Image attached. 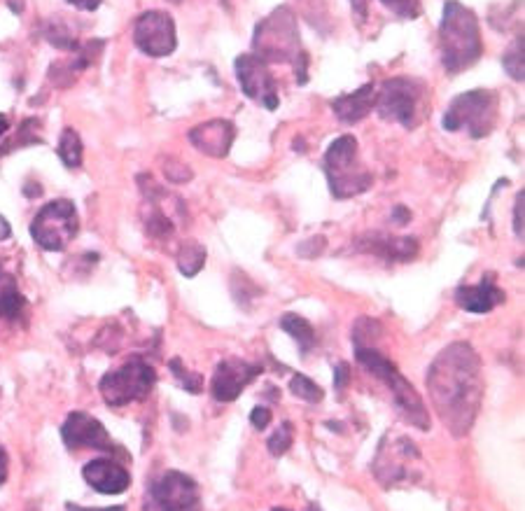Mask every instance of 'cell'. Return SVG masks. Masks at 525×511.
I'll use <instances>...</instances> for the list:
<instances>
[{"label":"cell","instance_id":"obj_1","mask_svg":"<svg viewBox=\"0 0 525 511\" xmlns=\"http://www.w3.org/2000/svg\"><path fill=\"white\" fill-rule=\"evenodd\" d=\"M425 383L441 423L453 437L469 434L483 399L481 357L476 350L465 341L451 343L434 357Z\"/></svg>","mask_w":525,"mask_h":511},{"label":"cell","instance_id":"obj_2","mask_svg":"<svg viewBox=\"0 0 525 511\" xmlns=\"http://www.w3.org/2000/svg\"><path fill=\"white\" fill-rule=\"evenodd\" d=\"M441 61L448 73H460L479 61L483 40L476 14L458 0H448L439 26Z\"/></svg>","mask_w":525,"mask_h":511},{"label":"cell","instance_id":"obj_3","mask_svg":"<svg viewBox=\"0 0 525 511\" xmlns=\"http://www.w3.org/2000/svg\"><path fill=\"white\" fill-rule=\"evenodd\" d=\"M252 47H255L257 59H262L264 63H294V68H297L294 73H299V82L304 84L308 80V56L301 49L297 19H294L290 7H278L269 17L259 21Z\"/></svg>","mask_w":525,"mask_h":511},{"label":"cell","instance_id":"obj_4","mask_svg":"<svg viewBox=\"0 0 525 511\" xmlns=\"http://www.w3.org/2000/svg\"><path fill=\"white\" fill-rule=\"evenodd\" d=\"M355 357L369 374L381 378V381L388 385L397 411L402 413L413 427H418V430H430V413H427L423 399H420L416 388L399 374V369L388 360V357L369 346H355Z\"/></svg>","mask_w":525,"mask_h":511},{"label":"cell","instance_id":"obj_5","mask_svg":"<svg viewBox=\"0 0 525 511\" xmlns=\"http://www.w3.org/2000/svg\"><path fill=\"white\" fill-rule=\"evenodd\" d=\"M325 171L329 189L336 199H350L367 192L371 187V173L357 157V140L353 136L336 138L325 154Z\"/></svg>","mask_w":525,"mask_h":511},{"label":"cell","instance_id":"obj_6","mask_svg":"<svg viewBox=\"0 0 525 511\" xmlns=\"http://www.w3.org/2000/svg\"><path fill=\"white\" fill-rule=\"evenodd\" d=\"M497 119V96L488 89L467 91L448 105L444 115L446 131L467 129L472 138H483L493 131Z\"/></svg>","mask_w":525,"mask_h":511},{"label":"cell","instance_id":"obj_7","mask_svg":"<svg viewBox=\"0 0 525 511\" xmlns=\"http://www.w3.org/2000/svg\"><path fill=\"white\" fill-rule=\"evenodd\" d=\"M154 383H157V374L150 364L143 360H129L119 369L108 371L98 383V390H101L105 404L119 409V406L145 399L152 392Z\"/></svg>","mask_w":525,"mask_h":511},{"label":"cell","instance_id":"obj_8","mask_svg":"<svg viewBox=\"0 0 525 511\" xmlns=\"http://www.w3.org/2000/svg\"><path fill=\"white\" fill-rule=\"evenodd\" d=\"M77 227H80V222H77V210L73 201L59 199L49 201L47 206L38 210V215H35L31 224V236L42 250L59 252L73 241Z\"/></svg>","mask_w":525,"mask_h":511},{"label":"cell","instance_id":"obj_9","mask_svg":"<svg viewBox=\"0 0 525 511\" xmlns=\"http://www.w3.org/2000/svg\"><path fill=\"white\" fill-rule=\"evenodd\" d=\"M143 511H201L199 486L182 472H164L147 486Z\"/></svg>","mask_w":525,"mask_h":511},{"label":"cell","instance_id":"obj_10","mask_svg":"<svg viewBox=\"0 0 525 511\" xmlns=\"http://www.w3.org/2000/svg\"><path fill=\"white\" fill-rule=\"evenodd\" d=\"M420 96H423V87L406 77H392L385 80L383 87L376 91L374 108L383 119H392V122L404 124L411 129L416 124Z\"/></svg>","mask_w":525,"mask_h":511},{"label":"cell","instance_id":"obj_11","mask_svg":"<svg viewBox=\"0 0 525 511\" xmlns=\"http://www.w3.org/2000/svg\"><path fill=\"white\" fill-rule=\"evenodd\" d=\"M136 47L147 56H168L178 47L175 24L166 12H143L133 26Z\"/></svg>","mask_w":525,"mask_h":511},{"label":"cell","instance_id":"obj_12","mask_svg":"<svg viewBox=\"0 0 525 511\" xmlns=\"http://www.w3.org/2000/svg\"><path fill=\"white\" fill-rule=\"evenodd\" d=\"M236 77L241 82L243 94L252 101L262 103L266 110H276L280 105L278 87L269 66L255 54H243L236 59Z\"/></svg>","mask_w":525,"mask_h":511},{"label":"cell","instance_id":"obj_13","mask_svg":"<svg viewBox=\"0 0 525 511\" xmlns=\"http://www.w3.org/2000/svg\"><path fill=\"white\" fill-rule=\"evenodd\" d=\"M413 462H420L418 448L406 437H385L378 448L374 472L383 483H397L411 474Z\"/></svg>","mask_w":525,"mask_h":511},{"label":"cell","instance_id":"obj_14","mask_svg":"<svg viewBox=\"0 0 525 511\" xmlns=\"http://www.w3.org/2000/svg\"><path fill=\"white\" fill-rule=\"evenodd\" d=\"M61 437L68 451H80V448L112 451V448H115V441H112L108 430L101 425V420H96L94 416L82 411L70 413L61 427Z\"/></svg>","mask_w":525,"mask_h":511},{"label":"cell","instance_id":"obj_15","mask_svg":"<svg viewBox=\"0 0 525 511\" xmlns=\"http://www.w3.org/2000/svg\"><path fill=\"white\" fill-rule=\"evenodd\" d=\"M262 374L259 364H250L245 360H224L217 364L213 376V397L217 402H234V399L245 390V385H250L255 378Z\"/></svg>","mask_w":525,"mask_h":511},{"label":"cell","instance_id":"obj_16","mask_svg":"<svg viewBox=\"0 0 525 511\" xmlns=\"http://www.w3.org/2000/svg\"><path fill=\"white\" fill-rule=\"evenodd\" d=\"M236 138L234 124L227 119H213V122L199 124L189 131V140L196 150L208 154V157H227L231 150V143Z\"/></svg>","mask_w":525,"mask_h":511},{"label":"cell","instance_id":"obj_17","mask_svg":"<svg viewBox=\"0 0 525 511\" xmlns=\"http://www.w3.org/2000/svg\"><path fill=\"white\" fill-rule=\"evenodd\" d=\"M84 481L103 495H119L131 486V474L115 460H91L82 469Z\"/></svg>","mask_w":525,"mask_h":511},{"label":"cell","instance_id":"obj_18","mask_svg":"<svg viewBox=\"0 0 525 511\" xmlns=\"http://www.w3.org/2000/svg\"><path fill=\"white\" fill-rule=\"evenodd\" d=\"M455 301H458V306L465 308V311L483 315V313L493 311L497 304H502L504 292L495 285L493 273H486V276L481 278L479 285L458 287V292H455Z\"/></svg>","mask_w":525,"mask_h":511},{"label":"cell","instance_id":"obj_19","mask_svg":"<svg viewBox=\"0 0 525 511\" xmlns=\"http://www.w3.org/2000/svg\"><path fill=\"white\" fill-rule=\"evenodd\" d=\"M374 103H376L374 84H364V87L353 91V94H343L336 98V101H332V110L343 124H355L374 110Z\"/></svg>","mask_w":525,"mask_h":511},{"label":"cell","instance_id":"obj_20","mask_svg":"<svg viewBox=\"0 0 525 511\" xmlns=\"http://www.w3.org/2000/svg\"><path fill=\"white\" fill-rule=\"evenodd\" d=\"M26 308L24 294L19 292L17 278L0 266V318L17 320Z\"/></svg>","mask_w":525,"mask_h":511},{"label":"cell","instance_id":"obj_21","mask_svg":"<svg viewBox=\"0 0 525 511\" xmlns=\"http://www.w3.org/2000/svg\"><path fill=\"white\" fill-rule=\"evenodd\" d=\"M369 250L376 252L385 259H399V262H406V259H413L418 252V243L413 238H371Z\"/></svg>","mask_w":525,"mask_h":511},{"label":"cell","instance_id":"obj_22","mask_svg":"<svg viewBox=\"0 0 525 511\" xmlns=\"http://www.w3.org/2000/svg\"><path fill=\"white\" fill-rule=\"evenodd\" d=\"M280 327H283L285 332L292 336V339H297L299 348H301V355L311 353V348L315 346V332H313L311 322L304 320L297 313H287V315H283V318H280Z\"/></svg>","mask_w":525,"mask_h":511},{"label":"cell","instance_id":"obj_23","mask_svg":"<svg viewBox=\"0 0 525 511\" xmlns=\"http://www.w3.org/2000/svg\"><path fill=\"white\" fill-rule=\"evenodd\" d=\"M63 164L68 168H80L82 166V140L73 129H63L59 138V147H56Z\"/></svg>","mask_w":525,"mask_h":511},{"label":"cell","instance_id":"obj_24","mask_svg":"<svg viewBox=\"0 0 525 511\" xmlns=\"http://www.w3.org/2000/svg\"><path fill=\"white\" fill-rule=\"evenodd\" d=\"M203 264H206V250H203L201 245L189 243L182 248L180 257H178V266L187 278H194L196 273L203 269Z\"/></svg>","mask_w":525,"mask_h":511},{"label":"cell","instance_id":"obj_25","mask_svg":"<svg viewBox=\"0 0 525 511\" xmlns=\"http://www.w3.org/2000/svg\"><path fill=\"white\" fill-rule=\"evenodd\" d=\"M38 124H40L38 119H24V122H21V126H19L17 136H14L10 143H5V147H0V157H3V154H7V152H12V150H19V147L40 143V138L35 136V129H38Z\"/></svg>","mask_w":525,"mask_h":511},{"label":"cell","instance_id":"obj_26","mask_svg":"<svg viewBox=\"0 0 525 511\" xmlns=\"http://www.w3.org/2000/svg\"><path fill=\"white\" fill-rule=\"evenodd\" d=\"M290 390H292V395H297L299 399H306V402H311V404L322 402V397H325V392H322L320 385L313 383L311 378L304 374H297L292 378Z\"/></svg>","mask_w":525,"mask_h":511},{"label":"cell","instance_id":"obj_27","mask_svg":"<svg viewBox=\"0 0 525 511\" xmlns=\"http://www.w3.org/2000/svg\"><path fill=\"white\" fill-rule=\"evenodd\" d=\"M502 66L509 73V77H514V80L523 82V35L514 42V45L509 47V52L504 54Z\"/></svg>","mask_w":525,"mask_h":511},{"label":"cell","instance_id":"obj_28","mask_svg":"<svg viewBox=\"0 0 525 511\" xmlns=\"http://www.w3.org/2000/svg\"><path fill=\"white\" fill-rule=\"evenodd\" d=\"M171 371H173V376L178 378L180 385L187 392H192V395H196V392H201L203 378L199 374H192V371H187L185 367H182V362L178 360V357H175V360H171Z\"/></svg>","mask_w":525,"mask_h":511},{"label":"cell","instance_id":"obj_29","mask_svg":"<svg viewBox=\"0 0 525 511\" xmlns=\"http://www.w3.org/2000/svg\"><path fill=\"white\" fill-rule=\"evenodd\" d=\"M294 441V432H292V425L290 423H283L276 430V434L269 439V451L271 455H283L287 453V448L292 446Z\"/></svg>","mask_w":525,"mask_h":511},{"label":"cell","instance_id":"obj_30","mask_svg":"<svg viewBox=\"0 0 525 511\" xmlns=\"http://www.w3.org/2000/svg\"><path fill=\"white\" fill-rule=\"evenodd\" d=\"M392 14L402 19H416L420 17V0H381Z\"/></svg>","mask_w":525,"mask_h":511},{"label":"cell","instance_id":"obj_31","mask_svg":"<svg viewBox=\"0 0 525 511\" xmlns=\"http://www.w3.org/2000/svg\"><path fill=\"white\" fill-rule=\"evenodd\" d=\"M45 35H47V40L52 42L54 47H59V49H77V42L73 38V33H68L61 24L49 26Z\"/></svg>","mask_w":525,"mask_h":511},{"label":"cell","instance_id":"obj_32","mask_svg":"<svg viewBox=\"0 0 525 511\" xmlns=\"http://www.w3.org/2000/svg\"><path fill=\"white\" fill-rule=\"evenodd\" d=\"M525 192L521 189V194L516 196V206H514V231L516 236L523 241V206H525Z\"/></svg>","mask_w":525,"mask_h":511},{"label":"cell","instance_id":"obj_33","mask_svg":"<svg viewBox=\"0 0 525 511\" xmlns=\"http://www.w3.org/2000/svg\"><path fill=\"white\" fill-rule=\"evenodd\" d=\"M250 420L257 430H264V427L271 423V411L266 409V406H257V409L250 413Z\"/></svg>","mask_w":525,"mask_h":511},{"label":"cell","instance_id":"obj_34","mask_svg":"<svg viewBox=\"0 0 525 511\" xmlns=\"http://www.w3.org/2000/svg\"><path fill=\"white\" fill-rule=\"evenodd\" d=\"M334 388L336 390H343V388H346V383H348V376H350V371H348V367H346V364H339V367H336L334 369Z\"/></svg>","mask_w":525,"mask_h":511},{"label":"cell","instance_id":"obj_35","mask_svg":"<svg viewBox=\"0 0 525 511\" xmlns=\"http://www.w3.org/2000/svg\"><path fill=\"white\" fill-rule=\"evenodd\" d=\"M70 5H75L77 10H84V12H94L98 5L103 3V0H68Z\"/></svg>","mask_w":525,"mask_h":511},{"label":"cell","instance_id":"obj_36","mask_svg":"<svg viewBox=\"0 0 525 511\" xmlns=\"http://www.w3.org/2000/svg\"><path fill=\"white\" fill-rule=\"evenodd\" d=\"M7 479V453L0 448V486H3Z\"/></svg>","mask_w":525,"mask_h":511},{"label":"cell","instance_id":"obj_37","mask_svg":"<svg viewBox=\"0 0 525 511\" xmlns=\"http://www.w3.org/2000/svg\"><path fill=\"white\" fill-rule=\"evenodd\" d=\"M68 511H124V507H110V509H82V507H73V504H68Z\"/></svg>","mask_w":525,"mask_h":511},{"label":"cell","instance_id":"obj_38","mask_svg":"<svg viewBox=\"0 0 525 511\" xmlns=\"http://www.w3.org/2000/svg\"><path fill=\"white\" fill-rule=\"evenodd\" d=\"M7 129H10V122H7V117H5V115H0V138L5 136Z\"/></svg>","mask_w":525,"mask_h":511},{"label":"cell","instance_id":"obj_39","mask_svg":"<svg viewBox=\"0 0 525 511\" xmlns=\"http://www.w3.org/2000/svg\"><path fill=\"white\" fill-rule=\"evenodd\" d=\"M271 511H290V509H283V507H278V509H271ZM315 511V509H313Z\"/></svg>","mask_w":525,"mask_h":511},{"label":"cell","instance_id":"obj_40","mask_svg":"<svg viewBox=\"0 0 525 511\" xmlns=\"http://www.w3.org/2000/svg\"><path fill=\"white\" fill-rule=\"evenodd\" d=\"M171 3H180V0H171Z\"/></svg>","mask_w":525,"mask_h":511}]
</instances>
